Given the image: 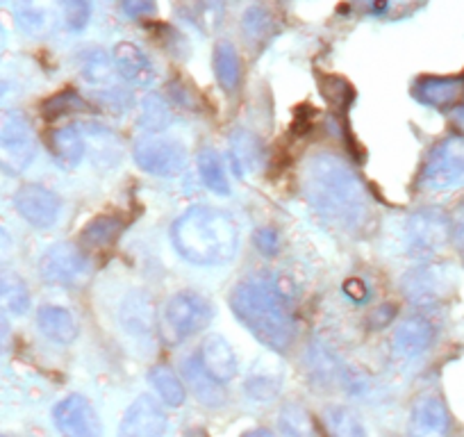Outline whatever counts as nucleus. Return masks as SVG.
<instances>
[{
  "label": "nucleus",
  "mask_w": 464,
  "mask_h": 437,
  "mask_svg": "<svg viewBox=\"0 0 464 437\" xmlns=\"http://www.w3.org/2000/svg\"><path fill=\"white\" fill-rule=\"evenodd\" d=\"M303 191L312 208L337 228L358 230L369 218L367 189L339 155H312L303 169Z\"/></svg>",
  "instance_id": "obj_1"
},
{
  "label": "nucleus",
  "mask_w": 464,
  "mask_h": 437,
  "mask_svg": "<svg viewBox=\"0 0 464 437\" xmlns=\"http://www.w3.org/2000/svg\"><path fill=\"white\" fill-rule=\"evenodd\" d=\"M419 185L428 191H449L464 185V137H446L432 146Z\"/></svg>",
  "instance_id": "obj_4"
},
{
  "label": "nucleus",
  "mask_w": 464,
  "mask_h": 437,
  "mask_svg": "<svg viewBox=\"0 0 464 437\" xmlns=\"http://www.w3.org/2000/svg\"><path fill=\"white\" fill-rule=\"evenodd\" d=\"M459 123H462V128H464V112H462V117H459Z\"/></svg>",
  "instance_id": "obj_48"
},
{
  "label": "nucleus",
  "mask_w": 464,
  "mask_h": 437,
  "mask_svg": "<svg viewBox=\"0 0 464 437\" xmlns=\"http://www.w3.org/2000/svg\"><path fill=\"white\" fill-rule=\"evenodd\" d=\"M178 256L196 267H218L235 257L239 230L232 217L212 205H194L171 226Z\"/></svg>",
  "instance_id": "obj_3"
},
{
  "label": "nucleus",
  "mask_w": 464,
  "mask_h": 437,
  "mask_svg": "<svg viewBox=\"0 0 464 437\" xmlns=\"http://www.w3.org/2000/svg\"><path fill=\"white\" fill-rule=\"evenodd\" d=\"M242 28L248 42H260V39L266 42L271 34V16L266 15L262 7H251V10H246V15H244Z\"/></svg>",
  "instance_id": "obj_37"
},
{
  "label": "nucleus",
  "mask_w": 464,
  "mask_h": 437,
  "mask_svg": "<svg viewBox=\"0 0 464 437\" xmlns=\"http://www.w3.org/2000/svg\"><path fill=\"white\" fill-rule=\"evenodd\" d=\"M53 422L64 437H102V423L84 396L71 394L53 410Z\"/></svg>",
  "instance_id": "obj_12"
},
{
  "label": "nucleus",
  "mask_w": 464,
  "mask_h": 437,
  "mask_svg": "<svg viewBox=\"0 0 464 437\" xmlns=\"http://www.w3.org/2000/svg\"><path fill=\"white\" fill-rule=\"evenodd\" d=\"M87 274V257L73 244H53L39 260V276L44 283L55 285V287H73V285L82 283Z\"/></svg>",
  "instance_id": "obj_9"
},
{
  "label": "nucleus",
  "mask_w": 464,
  "mask_h": 437,
  "mask_svg": "<svg viewBox=\"0 0 464 437\" xmlns=\"http://www.w3.org/2000/svg\"><path fill=\"white\" fill-rule=\"evenodd\" d=\"M244 437H274V435H271L269 431H265V428H257V431L246 432V435H244Z\"/></svg>",
  "instance_id": "obj_46"
},
{
  "label": "nucleus",
  "mask_w": 464,
  "mask_h": 437,
  "mask_svg": "<svg viewBox=\"0 0 464 437\" xmlns=\"http://www.w3.org/2000/svg\"><path fill=\"white\" fill-rule=\"evenodd\" d=\"M453 238H455V242L464 248V214L453 224Z\"/></svg>",
  "instance_id": "obj_44"
},
{
  "label": "nucleus",
  "mask_w": 464,
  "mask_h": 437,
  "mask_svg": "<svg viewBox=\"0 0 464 437\" xmlns=\"http://www.w3.org/2000/svg\"><path fill=\"white\" fill-rule=\"evenodd\" d=\"M435 335V325H432L430 319H426L423 315H410L408 319L396 325L392 345H394V351L401 358L412 360L430 349Z\"/></svg>",
  "instance_id": "obj_17"
},
{
  "label": "nucleus",
  "mask_w": 464,
  "mask_h": 437,
  "mask_svg": "<svg viewBox=\"0 0 464 437\" xmlns=\"http://www.w3.org/2000/svg\"><path fill=\"white\" fill-rule=\"evenodd\" d=\"M169 419L162 405L149 394H141L130 403L119 423V437H162Z\"/></svg>",
  "instance_id": "obj_13"
},
{
  "label": "nucleus",
  "mask_w": 464,
  "mask_h": 437,
  "mask_svg": "<svg viewBox=\"0 0 464 437\" xmlns=\"http://www.w3.org/2000/svg\"><path fill=\"white\" fill-rule=\"evenodd\" d=\"M450 238H453V224H450L449 214L437 208L417 209L405 226L410 253L419 257L440 253Z\"/></svg>",
  "instance_id": "obj_5"
},
{
  "label": "nucleus",
  "mask_w": 464,
  "mask_h": 437,
  "mask_svg": "<svg viewBox=\"0 0 464 437\" xmlns=\"http://www.w3.org/2000/svg\"><path fill=\"white\" fill-rule=\"evenodd\" d=\"M80 73L89 84L98 87V92L116 87L114 84V60L101 48H89L80 55Z\"/></svg>",
  "instance_id": "obj_25"
},
{
  "label": "nucleus",
  "mask_w": 464,
  "mask_h": 437,
  "mask_svg": "<svg viewBox=\"0 0 464 437\" xmlns=\"http://www.w3.org/2000/svg\"><path fill=\"white\" fill-rule=\"evenodd\" d=\"M111 60H114L116 75L126 80V83L137 84V87H149V84L155 83L153 62H150L149 55H146L140 46H135V44H116Z\"/></svg>",
  "instance_id": "obj_20"
},
{
  "label": "nucleus",
  "mask_w": 464,
  "mask_h": 437,
  "mask_svg": "<svg viewBox=\"0 0 464 437\" xmlns=\"http://www.w3.org/2000/svg\"><path fill=\"white\" fill-rule=\"evenodd\" d=\"M280 431L287 437H316L314 419L303 405L285 403L280 410Z\"/></svg>",
  "instance_id": "obj_33"
},
{
  "label": "nucleus",
  "mask_w": 464,
  "mask_h": 437,
  "mask_svg": "<svg viewBox=\"0 0 464 437\" xmlns=\"http://www.w3.org/2000/svg\"><path fill=\"white\" fill-rule=\"evenodd\" d=\"M185 376L187 381L191 383V390H194V394L198 396L200 401H203L205 405H221L223 401H226V394H223V385L221 383H217L214 378H209L208 374H205V369L200 367L198 358L196 355H191V358L185 360Z\"/></svg>",
  "instance_id": "obj_28"
},
{
  "label": "nucleus",
  "mask_w": 464,
  "mask_h": 437,
  "mask_svg": "<svg viewBox=\"0 0 464 437\" xmlns=\"http://www.w3.org/2000/svg\"><path fill=\"white\" fill-rule=\"evenodd\" d=\"M7 337H10V324H7V316L0 312V346L5 345Z\"/></svg>",
  "instance_id": "obj_45"
},
{
  "label": "nucleus",
  "mask_w": 464,
  "mask_h": 437,
  "mask_svg": "<svg viewBox=\"0 0 464 437\" xmlns=\"http://www.w3.org/2000/svg\"><path fill=\"white\" fill-rule=\"evenodd\" d=\"M230 162L239 178L253 176L257 169L265 164V146L256 132H248L244 128L230 135Z\"/></svg>",
  "instance_id": "obj_22"
},
{
  "label": "nucleus",
  "mask_w": 464,
  "mask_h": 437,
  "mask_svg": "<svg viewBox=\"0 0 464 437\" xmlns=\"http://www.w3.org/2000/svg\"><path fill=\"white\" fill-rule=\"evenodd\" d=\"M84 128V141H87V153L93 155L98 164H111L114 167L119 162V141H116L114 132H110L107 128L96 126V123H89Z\"/></svg>",
  "instance_id": "obj_29"
},
{
  "label": "nucleus",
  "mask_w": 464,
  "mask_h": 437,
  "mask_svg": "<svg viewBox=\"0 0 464 437\" xmlns=\"http://www.w3.org/2000/svg\"><path fill=\"white\" fill-rule=\"evenodd\" d=\"M89 105L78 92L73 89H64V92L55 93V96L48 98L42 105V114L48 119V121H55L60 117H69V114L87 112Z\"/></svg>",
  "instance_id": "obj_34"
},
{
  "label": "nucleus",
  "mask_w": 464,
  "mask_h": 437,
  "mask_svg": "<svg viewBox=\"0 0 464 437\" xmlns=\"http://www.w3.org/2000/svg\"><path fill=\"white\" fill-rule=\"evenodd\" d=\"M89 16H92L89 0H62V19L69 30L80 33V30L87 28Z\"/></svg>",
  "instance_id": "obj_38"
},
{
  "label": "nucleus",
  "mask_w": 464,
  "mask_h": 437,
  "mask_svg": "<svg viewBox=\"0 0 464 437\" xmlns=\"http://www.w3.org/2000/svg\"><path fill=\"white\" fill-rule=\"evenodd\" d=\"M227 303L232 315L260 345L276 354L292 349L296 340V316L287 294L271 276L256 274L239 280L230 289Z\"/></svg>",
  "instance_id": "obj_2"
},
{
  "label": "nucleus",
  "mask_w": 464,
  "mask_h": 437,
  "mask_svg": "<svg viewBox=\"0 0 464 437\" xmlns=\"http://www.w3.org/2000/svg\"><path fill=\"white\" fill-rule=\"evenodd\" d=\"M12 253H14V242H12L10 233L0 226V267L10 262Z\"/></svg>",
  "instance_id": "obj_43"
},
{
  "label": "nucleus",
  "mask_w": 464,
  "mask_h": 437,
  "mask_svg": "<svg viewBox=\"0 0 464 437\" xmlns=\"http://www.w3.org/2000/svg\"><path fill=\"white\" fill-rule=\"evenodd\" d=\"M256 247L260 248L262 256L274 257L280 251V238L274 228H260L256 233Z\"/></svg>",
  "instance_id": "obj_41"
},
{
  "label": "nucleus",
  "mask_w": 464,
  "mask_h": 437,
  "mask_svg": "<svg viewBox=\"0 0 464 437\" xmlns=\"http://www.w3.org/2000/svg\"><path fill=\"white\" fill-rule=\"evenodd\" d=\"M324 417L330 437H369L360 414L346 405H330Z\"/></svg>",
  "instance_id": "obj_30"
},
{
  "label": "nucleus",
  "mask_w": 464,
  "mask_h": 437,
  "mask_svg": "<svg viewBox=\"0 0 464 437\" xmlns=\"http://www.w3.org/2000/svg\"><path fill=\"white\" fill-rule=\"evenodd\" d=\"M123 230L121 217H114V214H101V217H93L87 226L80 233V242L89 251H102V248H110L111 244L119 239Z\"/></svg>",
  "instance_id": "obj_24"
},
{
  "label": "nucleus",
  "mask_w": 464,
  "mask_h": 437,
  "mask_svg": "<svg viewBox=\"0 0 464 437\" xmlns=\"http://www.w3.org/2000/svg\"><path fill=\"white\" fill-rule=\"evenodd\" d=\"M14 208L30 226L44 230L57 224L62 212V199L48 187L28 182V185L19 187V191L14 194Z\"/></svg>",
  "instance_id": "obj_11"
},
{
  "label": "nucleus",
  "mask_w": 464,
  "mask_h": 437,
  "mask_svg": "<svg viewBox=\"0 0 464 437\" xmlns=\"http://www.w3.org/2000/svg\"><path fill=\"white\" fill-rule=\"evenodd\" d=\"M37 144L30 126L19 114H7L0 121V171L21 176L33 164Z\"/></svg>",
  "instance_id": "obj_8"
},
{
  "label": "nucleus",
  "mask_w": 464,
  "mask_h": 437,
  "mask_svg": "<svg viewBox=\"0 0 464 437\" xmlns=\"http://www.w3.org/2000/svg\"><path fill=\"white\" fill-rule=\"evenodd\" d=\"M0 437H5V435H0Z\"/></svg>",
  "instance_id": "obj_51"
},
{
  "label": "nucleus",
  "mask_w": 464,
  "mask_h": 437,
  "mask_svg": "<svg viewBox=\"0 0 464 437\" xmlns=\"http://www.w3.org/2000/svg\"><path fill=\"white\" fill-rule=\"evenodd\" d=\"M48 151L62 169H75L78 164H82L84 155H87L82 128L75 126V123L53 128L48 132Z\"/></svg>",
  "instance_id": "obj_21"
},
{
  "label": "nucleus",
  "mask_w": 464,
  "mask_h": 437,
  "mask_svg": "<svg viewBox=\"0 0 464 437\" xmlns=\"http://www.w3.org/2000/svg\"><path fill=\"white\" fill-rule=\"evenodd\" d=\"M362 3H373V0H362Z\"/></svg>",
  "instance_id": "obj_49"
},
{
  "label": "nucleus",
  "mask_w": 464,
  "mask_h": 437,
  "mask_svg": "<svg viewBox=\"0 0 464 437\" xmlns=\"http://www.w3.org/2000/svg\"><path fill=\"white\" fill-rule=\"evenodd\" d=\"M119 324H121L123 331L135 337L153 335L155 324H158L153 298L146 292L128 294L119 307Z\"/></svg>",
  "instance_id": "obj_19"
},
{
  "label": "nucleus",
  "mask_w": 464,
  "mask_h": 437,
  "mask_svg": "<svg viewBox=\"0 0 464 437\" xmlns=\"http://www.w3.org/2000/svg\"><path fill=\"white\" fill-rule=\"evenodd\" d=\"M214 319V306L198 292H178L164 307V324L176 340L205 331Z\"/></svg>",
  "instance_id": "obj_7"
},
{
  "label": "nucleus",
  "mask_w": 464,
  "mask_h": 437,
  "mask_svg": "<svg viewBox=\"0 0 464 437\" xmlns=\"http://www.w3.org/2000/svg\"><path fill=\"white\" fill-rule=\"evenodd\" d=\"M121 7L130 19H146L155 15V0H121Z\"/></svg>",
  "instance_id": "obj_42"
},
{
  "label": "nucleus",
  "mask_w": 464,
  "mask_h": 437,
  "mask_svg": "<svg viewBox=\"0 0 464 437\" xmlns=\"http://www.w3.org/2000/svg\"><path fill=\"white\" fill-rule=\"evenodd\" d=\"M310 364H312V372H314V376L319 378V381H334V378H339V374H342V367H339L337 360L333 358V354H328V351L324 349V346H314V349L310 351Z\"/></svg>",
  "instance_id": "obj_39"
},
{
  "label": "nucleus",
  "mask_w": 464,
  "mask_h": 437,
  "mask_svg": "<svg viewBox=\"0 0 464 437\" xmlns=\"http://www.w3.org/2000/svg\"><path fill=\"white\" fill-rule=\"evenodd\" d=\"M149 381L150 385H153V390L158 392L160 399L167 405H171V408H180L187 401V390L185 385H182V381L171 372V369L164 367V364L150 369Z\"/></svg>",
  "instance_id": "obj_32"
},
{
  "label": "nucleus",
  "mask_w": 464,
  "mask_h": 437,
  "mask_svg": "<svg viewBox=\"0 0 464 437\" xmlns=\"http://www.w3.org/2000/svg\"><path fill=\"white\" fill-rule=\"evenodd\" d=\"M169 123H171V110H169L167 102H164L160 96L146 98L140 114L141 131H146L149 135H160Z\"/></svg>",
  "instance_id": "obj_35"
},
{
  "label": "nucleus",
  "mask_w": 464,
  "mask_h": 437,
  "mask_svg": "<svg viewBox=\"0 0 464 437\" xmlns=\"http://www.w3.org/2000/svg\"><path fill=\"white\" fill-rule=\"evenodd\" d=\"M319 87L325 101L337 107V110H346L355 98L353 87L343 78H339V75H319Z\"/></svg>",
  "instance_id": "obj_36"
},
{
  "label": "nucleus",
  "mask_w": 464,
  "mask_h": 437,
  "mask_svg": "<svg viewBox=\"0 0 464 437\" xmlns=\"http://www.w3.org/2000/svg\"><path fill=\"white\" fill-rule=\"evenodd\" d=\"M37 325L48 340L57 342V345H71L78 337V324H75L73 315L62 306L39 307Z\"/></svg>",
  "instance_id": "obj_23"
},
{
  "label": "nucleus",
  "mask_w": 464,
  "mask_h": 437,
  "mask_svg": "<svg viewBox=\"0 0 464 437\" xmlns=\"http://www.w3.org/2000/svg\"><path fill=\"white\" fill-rule=\"evenodd\" d=\"M198 173H200V180L205 182L209 191L214 194H230V182H227L226 176V167H223L221 158L214 149H200L198 153Z\"/></svg>",
  "instance_id": "obj_31"
},
{
  "label": "nucleus",
  "mask_w": 464,
  "mask_h": 437,
  "mask_svg": "<svg viewBox=\"0 0 464 437\" xmlns=\"http://www.w3.org/2000/svg\"><path fill=\"white\" fill-rule=\"evenodd\" d=\"M414 101L446 112L464 98V75H421L412 84Z\"/></svg>",
  "instance_id": "obj_14"
},
{
  "label": "nucleus",
  "mask_w": 464,
  "mask_h": 437,
  "mask_svg": "<svg viewBox=\"0 0 464 437\" xmlns=\"http://www.w3.org/2000/svg\"><path fill=\"white\" fill-rule=\"evenodd\" d=\"M198 358L200 367L205 369L209 378H214L217 383L226 385L232 378L237 376V355L232 351L230 342L221 335H209L205 337L203 345L198 346Z\"/></svg>",
  "instance_id": "obj_18"
},
{
  "label": "nucleus",
  "mask_w": 464,
  "mask_h": 437,
  "mask_svg": "<svg viewBox=\"0 0 464 437\" xmlns=\"http://www.w3.org/2000/svg\"><path fill=\"white\" fill-rule=\"evenodd\" d=\"M3 3H5V0H0V5H3Z\"/></svg>",
  "instance_id": "obj_50"
},
{
  "label": "nucleus",
  "mask_w": 464,
  "mask_h": 437,
  "mask_svg": "<svg viewBox=\"0 0 464 437\" xmlns=\"http://www.w3.org/2000/svg\"><path fill=\"white\" fill-rule=\"evenodd\" d=\"M5 44H7L5 30H3V25H0V55H3V51H5Z\"/></svg>",
  "instance_id": "obj_47"
},
{
  "label": "nucleus",
  "mask_w": 464,
  "mask_h": 437,
  "mask_svg": "<svg viewBox=\"0 0 464 437\" xmlns=\"http://www.w3.org/2000/svg\"><path fill=\"white\" fill-rule=\"evenodd\" d=\"M19 28L30 37H46L62 19V0H14Z\"/></svg>",
  "instance_id": "obj_16"
},
{
  "label": "nucleus",
  "mask_w": 464,
  "mask_h": 437,
  "mask_svg": "<svg viewBox=\"0 0 464 437\" xmlns=\"http://www.w3.org/2000/svg\"><path fill=\"white\" fill-rule=\"evenodd\" d=\"M30 310V289L16 274H0V312L24 316Z\"/></svg>",
  "instance_id": "obj_27"
},
{
  "label": "nucleus",
  "mask_w": 464,
  "mask_h": 437,
  "mask_svg": "<svg viewBox=\"0 0 464 437\" xmlns=\"http://www.w3.org/2000/svg\"><path fill=\"white\" fill-rule=\"evenodd\" d=\"M135 162L141 171L158 178H173L182 173L189 162L187 149L178 140L162 135H146L135 144Z\"/></svg>",
  "instance_id": "obj_6"
},
{
  "label": "nucleus",
  "mask_w": 464,
  "mask_h": 437,
  "mask_svg": "<svg viewBox=\"0 0 464 437\" xmlns=\"http://www.w3.org/2000/svg\"><path fill=\"white\" fill-rule=\"evenodd\" d=\"M278 392H280L278 378L269 376V374H256V376H248L246 394L251 396V399H256L257 403H266V401L274 399Z\"/></svg>",
  "instance_id": "obj_40"
},
{
  "label": "nucleus",
  "mask_w": 464,
  "mask_h": 437,
  "mask_svg": "<svg viewBox=\"0 0 464 437\" xmlns=\"http://www.w3.org/2000/svg\"><path fill=\"white\" fill-rule=\"evenodd\" d=\"M214 73L226 93H235L242 84V60L230 42H218L214 48Z\"/></svg>",
  "instance_id": "obj_26"
},
{
  "label": "nucleus",
  "mask_w": 464,
  "mask_h": 437,
  "mask_svg": "<svg viewBox=\"0 0 464 437\" xmlns=\"http://www.w3.org/2000/svg\"><path fill=\"white\" fill-rule=\"evenodd\" d=\"M453 271L444 265H419L414 269H410L408 274L401 280V289H403L405 298L414 306H432L440 298H444L446 294L453 287Z\"/></svg>",
  "instance_id": "obj_10"
},
{
  "label": "nucleus",
  "mask_w": 464,
  "mask_h": 437,
  "mask_svg": "<svg viewBox=\"0 0 464 437\" xmlns=\"http://www.w3.org/2000/svg\"><path fill=\"white\" fill-rule=\"evenodd\" d=\"M450 428V414L437 394H421L410 414V437H446Z\"/></svg>",
  "instance_id": "obj_15"
}]
</instances>
